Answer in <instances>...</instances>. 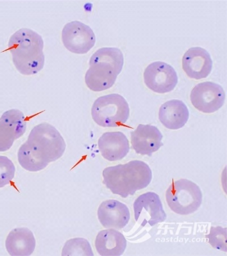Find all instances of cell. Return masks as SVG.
<instances>
[{
	"instance_id": "6da1fadb",
	"label": "cell",
	"mask_w": 227,
	"mask_h": 256,
	"mask_svg": "<svg viewBox=\"0 0 227 256\" xmlns=\"http://www.w3.org/2000/svg\"><path fill=\"white\" fill-rule=\"evenodd\" d=\"M44 41L38 33L23 28L12 35L8 50L12 56L15 68L22 75L34 76L44 67Z\"/></svg>"
},
{
	"instance_id": "7a4b0ae2",
	"label": "cell",
	"mask_w": 227,
	"mask_h": 256,
	"mask_svg": "<svg viewBox=\"0 0 227 256\" xmlns=\"http://www.w3.org/2000/svg\"><path fill=\"white\" fill-rule=\"evenodd\" d=\"M102 176L103 183L107 188L114 194L126 198L146 188L151 182L152 172L146 163L135 160L106 168Z\"/></svg>"
},
{
	"instance_id": "3957f363",
	"label": "cell",
	"mask_w": 227,
	"mask_h": 256,
	"mask_svg": "<svg viewBox=\"0 0 227 256\" xmlns=\"http://www.w3.org/2000/svg\"><path fill=\"white\" fill-rule=\"evenodd\" d=\"M124 56L120 49H98L89 61L90 68L85 77L86 86L94 92H101L112 88L122 72Z\"/></svg>"
},
{
	"instance_id": "277c9868",
	"label": "cell",
	"mask_w": 227,
	"mask_h": 256,
	"mask_svg": "<svg viewBox=\"0 0 227 256\" xmlns=\"http://www.w3.org/2000/svg\"><path fill=\"white\" fill-rule=\"evenodd\" d=\"M93 120L102 127L123 126L130 116V108L126 99L113 94L99 98L92 108Z\"/></svg>"
},
{
	"instance_id": "5b68a950",
	"label": "cell",
	"mask_w": 227,
	"mask_h": 256,
	"mask_svg": "<svg viewBox=\"0 0 227 256\" xmlns=\"http://www.w3.org/2000/svg\"><path fill=\"white\" fill-rule=\"evenodd\" d=\"M166 197L169 208L181 216L195 212L202 202V194L199 186L186 179L173 182L167 189Z\"/></svg>"
},
{
	"instance_id": "8992f818",
	"label": "cell",
	"mask_w": 227,
	"mask_h": 256,
	"mask_svg": "<svg viewBox=\"0 0 227 256\" xmlns=\"http://www.w3.org/2000/svg\"><path fill=\"white\" fill-rule=\"evenodd\" d=\"M27 142L34 146L48 163L61 158L66 148L64 140L59 132L46 122L33 128Z\"/></svg>"
},
{
	"instance_id": "52a82bcc",
	"label": "cell",
	"mask_w": 227,
	"mask_h": 256,
	"mask_svg": "<svg viewBox=\"0 0 227 256\" xmlns=\"http://www.w3.org/2000/svg\"><path fill=\"white\" fill-rule=\"evenodd\" d=\"M64 46L70 52L85 54L96 44V36L88 26L80 22H72L65 24L61 33Z\"/></svg>"
},
{
	"instance_id": "ba28073f",
	"label": "cell",
	"mask_w": 227,
	"mask_h": 256,
	"mask_svg": "<svg viewBox=\"0 0 227 256\" xmlns=\"http://www.w3.org/2000/svg\"><path fill=\"white\" fill-rule=\"evenodd\" d=\"M226 94L220 84L206 82L197 84L191 94L192 104L200 112L212 114L224 105Z\"/></svg>"
},
{
	"instance_id": "9c48e42d",
	"label": "cell",
	"mask_w": 227,
	"mask_h": 256,
	"mask_svg": "<svg viewBox=\"0 0 227 256\" xmlns=\"http://www.w3.org/2000/svg\"><path fill=\"white\" fill-rule=\"evenodd\" d=\"M144 81L152 92L166 94L175 88L178 82V76L171 65L163 62H155L144 70Z\"/></svg>"
},
{
	"instance_id": "30bf717a",
	"label": "cell",
	"mask_w": 227,
	"mask_h": 256,
	"mask_svg": "<svg viewBox=\"0 0 227 256\" xmlns=\"http://www.w3.org/2000/svg\"><path fill=\"white\" fill-rule=\"evenodd\" d=\"M135 220L142 226H150L162 222L166 220L162 201L158 194L148 192L142 194L134 204Z\"/></svg>"
},
{
	"instance_id": "8fae6325",
	"label": "cell",
	"mask_w": 227,
	"mask_h": 256,
	"mask_svg": "<svg viewBox=\"0 0 227 256\" xmlns=\"http://www.w3.org/2000/svg\"><path fill=\"white\" fill-rule=\"evenodd\" d=\"M163 136L158 128L140 124L131 133L132 146L136 154L151 156L163 146Z\"/></svg>"
},
{
	"instance_id": "7c38bea8",
	"label": "cell",
	"mask_w": 227,
	"mask_h": 256,
	"mask_svg": "<svg viewBox=\"0 0 227 256\" xmlns=\"http://www.w3.org/2000/svg\"><path fill=\"white\" fill-rule=\"evenodd\" d=\"M213 60L206 50L200 47L189 48L183 58V68L187 75L196 80L207 78L212 72Z\"/></svg>"
},
{
	"instance_id": "4fadbf2b",
	"label": "cell",
	"mask_w": 227,
	"mask_h": 256,
	"mask_svg": "<svg viewBox=\"0 0 227 256\" xmlns=\"http://www.w3.org/2000/svg\"><path fill=\"white\" fill-rule=\"evenodd\" d=\"M97 214L99 221L106 228L122 229L130 220L129 208L116 200L102 202L98 209Z\"/></svg>"
},
{
	"instance_id": "5bb4252c",
	"label": "cell",
	"mask_w": 227,
	"mask_h": 256,
	"mask_svg": "<svg viewBox=\"0 0 227 256\" xmlns=\"http://www.w3.org/2000/svg\"><path fill=\"white\" fill-rule=\"evenodd\" d=\"M25 132L23 118L15 110L4 113L0 118V152L9 150Z\"/></svg>"
},
{
	"instance_id": "9a60e30c",
	"label": "cell",
	"mask_w": 227,
	"mask_h": 256,
	"mask_svg": "<svg viewBox=\"0 0 227 256\" xmlns=\"http://www.w3.org/2000/svg\"><path fill=\"white\" fill-rule=\"evenodd\" d=\"M103 158L113 162L125 158L130 151L129 140L121 132H106L98 142Z\"/></svg>"
},
{
	"instance_id": "2e32d148",
	"label": "cell",
	"mask_w": 227,
	"mask_h": 256,
	"mask_svg": "<svg viewBox=\"0 0 227 256\" xmlns=\"http://www.w3.org/2000/svg\"><path fill=\"white\" fill-rule=\"evenodd\" d=\"M159 118L160 122L167 129L180 130L187 123L189 111L183 102L171 100L161 106Z\"/></svg>"
},
{
	"instance_id": "e0dca14e",
	"label": "cell",
	"mask_w": 227,
	"mask_h": 256,
	"mask_svg": "<svg viewBox=\"0 0 227 256\" xmlns=\"http://www.w3.org/2000/svg\"><path fill=\"white\" fill-rule=\"evenodd\" d=\"M95 246L101 256H119L125 252L127 241L123 234L116 230H103L97 234Z\"/></svg>"
},
{
	"instance_id": "ac0fdd59",
	"label": "cell",
	"mask_w": 227,
	"mask_h": 256,
	"mask_svg": "<svg viewBox=\"0 0 227 256\" xmlns=\"http://www.w3.org/2000/svg\"><path fill=\"white\" fill-rule=\"evenodd\" d=\"M5 246L7 252L11 256H30L35 250L36 242L30 230L18 228L11 230L8 234Z\"/></svg>"
},
{
	"instance_id": "d6986e66",
	"label": "cell",
	"mask_w": 227,
	"mask_h": 256,
	"mask_svg": "<svg viewBox=\"0 0 227 256\" xmlns=\"http://www.w3.org/2000/svg\"><path fill=\"white\" fill-rule=\"evenodd\" d=\"M18 159L20 166L31 172L42 170L49 164L43 155L28 142L20 147Z\"/></svg>"
},
{
	"instance_id": "ffe728a7",
	"label": "cell",
	"mask_w": 227,
	"mask_h": 256,
	"mask_svg": "<svg viewBox=\"0 0 227 256\" xmlns=\"http://www.w3.org/2000/svg\"><path fill=\"white\" fill-rule=\"evenodd\" d=\"M62 256H93L89 242L84 238H73L65 244Z\"/></svg>"
},
{
	"instance_id": "44dd1931",
	"label": "cell",
	"mask_w": 227,
	"mask_h": 256,
	"mask_svg": "<svg viewBox=\"0 0 227 256\" xmlns=\"http://www.w3.org/2000/svg\"><path fill=\"white\" fill-rule=\"evenodd\" d=\"M15 172V168L12 161L6 156H0V188L10 184Z\"/></svg>"
},
{
	"instance_id": "7402d4cb",
	"label": "cell",
	"mask_w": 227,
	"mask_h": 256,
	"mask_svg": "<svg viewBox=\"0 0 227 256\" xmlns=\"http://www.w3.org/2000/svg\"><path fill=\"white\" fill-rule=\"evenodd\" d=\"M226 233V228L212 227L210 233L206 237L209 239V242L213 248L227 252Z\"/></svg>"
}]
</instances>
